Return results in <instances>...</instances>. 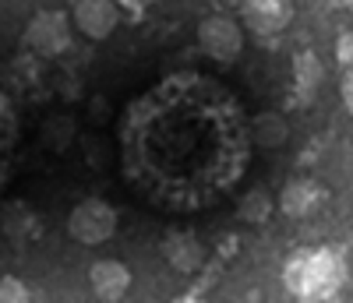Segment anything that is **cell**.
<instances>
[{"instance_id": "1", "label": "cell", "mask_w": 353, "mask_h": 303, "mask_svg": "<svg viewBox=\"0 0 353 303\" xmlns=\"http://www.w3.org/2000/svg\"><path fill=\"white\" fill-rule=\"evenodd\" d=\"M283 286L297 303H329L346 286V261L332 247H301L283 264Z\"/></svg>"}, {"instance_id": "2", "label": "cell", "mask_w": 353, "mask_h": 303, "mask_svg": "<svg viewBox=\"0 0 353 303\" xmlns=\"http://www.w3.org/2000/svg\"><path fill=\"white\" fill-rule=\"evenodd\" d=\"M68 233L81 247H99L117 233V208L103 198H85L71 208Z\"/></svg>"}, {"instance_id": "3", "label": "cell", "mask_w": 353, "mask_h": 303, "mask_svg": "<svg viewBox=\"0 0 353 303\" xmlns=\"http://www.w3.org/2000/svg\"><path fill=\"white\" fill-rule=\"evenodd\" d=\"M198 46L216 64H233L244 53V32L230 14H209L198 25Z\"/></svg>"}, {"instance_id": "4", "label": "cell", "mask_w": 353, "mask_h": 303, "mask_svg": "<svg viewBox=\"0 0 353 303\" xmlns=\"http://www.w3.org/2000/svg\"><path fill=\"white\" fill-rule=\"evenodd\" d=\"M25 43H28L32 53H39L46 60L68 53V46H71V21H68V14L64 11H39V14H32V21H28V28H25Z\"/></svg>"}, {"instance_id": "5", "label": "cell", "mask_w": 353, "mask_h": 303, "mask_svg": "<svg viewBox=\"0 0 353 303\" xmlns=\"http://www.w3.org/2000/svg\"><path fill=\"white\" fill-rule=\"evenodd\" d=\"M321 205H325V187L311 176H293L279 191V211L290 219H311Z\"/></svg>"}, {"instance_id": "6", "label": "cell", "mask_w": 353, "mask_h": 303, "mask_svg": "<svg viewBox=\"0 0 353 303\" xmlns=\"http://www.w3.org/2000/svg\"><path fill=\"white\" fill-rule=\"evenodd\" d=\"M241 14H244V25L251 28L254 36L272 39L290 25L293 8H290V0H244Z\"/></svg>"}, {"instance_id": "7", "label": "cell", "mask_w": 353, "mask_h": 303, "mask_svg": "<svg viewBox=\"0 0 353 303\" xmlns=\"http://www.w3.org/2000/svg\"><path fill=\"white\" fill-rule=\"evenodd\" d=\"M163 258L173 271L181 275H194V271L205 264V244L191 233V229H173L163 240Z\"/></svg>"}, {"instance_id": "8", "label": "cell", "mask_w": 353, "mask_h": 303, "mask_svg": "<svg viewBox=\"0 0 353 303\" xmlns=\"http://www.w3.org/2000/svg\"><path fill=\"white\" fill-rule=\"evenodd\" d=\"M71 18L88 39H106L121 21V8H117V0H78Z\"/></svg>"}, {"instance_id": "9", "label": "cell", "mask_w": 353, "mask_h": 303, "mask_svg": "<svg viewBox=\"0 0 353 303\" xmlns=\"http://www.w3.org/2000/svg\"><path fill=\"white\" fill-rule=\"evenodd\" d=\"M88 286L103 303H117L124 300V293L131 289V268L117 258H103L88 268Z\"/></svg>"}, {"instance_id": "10", "label": "cell", "mask_w": 353, "mask_h": 303, "mask_svg": "<svg viewBox=\"0 0 353 303\" xmlns=\"http://www.w3.org/2000/svg\"><path fill=\"white\" fill-rule=\"evenodd\" d=\"M321 81H325V67H321L318 53L301 50L297 56H293V99H297L301 106L311 103V99L318 96Z\"/></svg>"}, {"instance_id": "11", "label": "cell", "mask_w": 353, "mask_h": 303, "mask_svg": "<svg viewBox=\"0 0 353 303\" xmlns=\"http://www.w3.org/2000/svg\"><path fill=\"white\" fill-rule=\"evenodd\" d=\"M39 216L32 205L25 201H8L4 208H0V229H4V236H11L14 244H28V240L39 236Z\"/></svg>"}, {"instance_id": "12", "label": "cell", "mask_w": 353, "mask_h": 303, "mask_svg": "<svg viewBox=\"0 0 353 303\" xmlns=\"http://www.w3.org/2000/svg\"><path fill=\"white\" fill-rule=\"evenodd\" d=\"M286 138H290L286 116H279V113H258L251 120V141L258 148H279V145H286Z\"/></svg>"}, {"instance_id": "13", "label": "cell", "mask_w": 353, "mask_h": 303, "mask_svg": "<svg viewBox=\"0 0 353 303\" xmlns=\"http://www.w3.org/2000/svg\"><path fill=\"white\" fill-rule=\"evenodd\" d=\"M272 208H276V201H272L269 191L251 187V191L241 198V205H237V216H241L244 222H251V226H261V222H269Z\"/></svg>"}, {"instance_id": "14", "label": "cell", "mask_w": 353, "mask_h": 303, "mask_svg": "<svg viewBox=\"0 0 353 303\" xmlns=\"http://www.w3.org/2000/svg\"><path fill=\"white\" fill-rule=\"evenodd\" d=\"M0 303H32V293L28 286L14 275H4L0 279Z\"/></svg>"}, {"instance_id": "15", "label": "cell", "mask_w": 353, "mask_h": 303, "mask_svg": "<svg viewBox=\"0 0 353 303\" xmlns=\"http://www.w3.org/2000/svg\"><path fill=\"white\" fill-rule=\"evenodd\" d=\"M339 60H343V64H353V36L339 39Z\"/></svg>"}, {"instance_id": "16", "label": "cell", "mask_w": 353, "mask_h": 303, "mask_svg": "<svg viewBox=\"0 0 353 303\" xmlns=\"http://www.w3.org/2000/svg\"><path fill=\"white\" fill-rule=\"evenodd\" d=\"M343 96H346V106H350V113H353V74H350L346 85H343Z\"/></svg>"}, {"instance_id": "17", "label": "cell", "mask_w": 353, "mask_h": 303, "mask_svg": "<svg viewBox=\"0 0 353 303\" xmlns=\"http://www.w3.org/2000/svg\"><path fill=\"white\" fill-rule=\"evenodd\" d=\"M149 4H156V0H124V8H131V11H145Z\"/></svg>"}, {"instance_id": "18", "label": "cell", "mask_w": 353, "mask_h": 303, "mask_svg": "<svg viewBox=\"0 0 353 303\" xmlns=\"http://www.w3.org/2000/svg\"><path fill=\"white\" fill-rule=\"evenodd\" d=\"M173 303H201V300H198V296H176Z\"/></svg>"}]
</instances>
